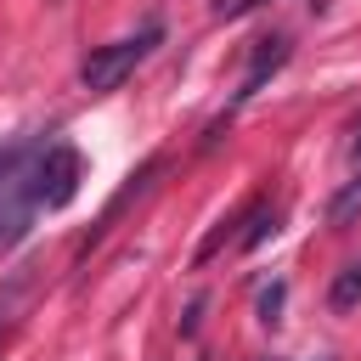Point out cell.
<instances>
[{
    "label": "cell",
    "mask_w": 361,
    "mask_h": 361,
    "mask_svg": "<svg viewBox=\"0 0 361 361\" xmlns=\"http://www.w3.org/2000/svg\"><path fill=\"white\" fill-rule=\"evenodd\" d=\"M158 39H164V28H141V34H124V39H113V45H96V51L85 56V68H79L85 90H96V96H102V90H118Z\"/></svg>",
    "instance_id": "1"
},
{
    "label": "cell",
    "mask_w": 361,
    "mask_h": 361,
    "mask_svg": "<svg viewBox=\"0 0 361 361\" xmlns=\"http://www.w3.org/2000/svg\"><path fill=\"white\" fill-rule=\"evenodd\" d=\"M28 180H34L28 197H34L39 209H62V203H73V192H79V152H73V147H51V152L34 164Z\"/></svg>",
    "instance_id": "2"
},
{
    "label": "cell",
    "mask_w": 361,
    "mask_h": 361,
    "mask_svg": "<svg viewBox=\"0 0 361 361\" xmlns=\"http://www.w3.org/2000/svg\"><path fill=\"white\" fill-rule=\"evenodd\" d=\"M282 62H288V39H259V45H254V62H248V73H243V85H237V102H248Z\"/></svg>",
    "instance_id": "3"
},
{
    "label": "cell",
    "mask_w": 361,
    "mask_h": 361,
    "mask_svg": "<svg viewBox=\"0 0 361 361\" xmlns=\"http://www.w3.org/2000/svg\"><path fill=\"white\" fill-rule=\"evenodd\" d=\"M271 231H276V209H271L265 197H254L248 214H243V237H237V248H259Z\"/></svg>",
    "instance_id": "4"
},
{
    "label": "cell",
    "mask_w": 361,
    "mask_h": 361,
    "mask_svg": "<svg viewBox=\"0 0 361 361\" xmlns=\"http://www.w3.org/2000/svg\"><path fill=\"white\" fill-rule=\"evenodd\" d=\"M355 299H361V265H344V271L333 276V288H327V305H333V310H350Z\"/></svg>",
    "instance_id": "5"
},
{
    "label": "cell",
    "mask_w": 361,
    "mask_h": 361,
    "mask_svg": "<svg viewBox=\"0 0 361 361\" xmlns=\"http://www.w3.org/2000/svg\"><path fill=\"white\" fill-rule=\"evenodd\" d=\"M355 209H361V175H355V180L327 203V226H350V214H355Z\"/></svg>",
    "instance_id": "6"
},
{
    "label": "cell",
    "mask_w": 361,
    "mask_h": 361,
    "mask_svg": "<svg viewBox=\"0 0 361 361\" xmlns=\"http://www.w3.org/2000/svg\"><path fill=\"white\" fill-rule=\"evenodd\" d=\"M28 293V271H17V282H11V293H0V322H11V305Z\"/></svg>",
    "instance_id": "7"
},
{
    "label": "cell",
    "mask_w": 361,
    "mask_h": 361,
    "mask_svg": "<svg viewBox=\"0 0 361 361\" xmlns=\"http://www.w3.org/2000/svg\"><path fill=\"white\" fill-rule=\"evenodd\" d=\"M276 305H282V288H271V293L259 299V310H265V322H276Z\"/></svg>",
    "instance_id": "8"
},
{
    "label": "cell",
    "mask_w": 361,
    "mask_h": 361,
    "mask_svg": "<svg viewBox=\"0 0 361 361\" xmlns=\"http://www.w3.org/2000/svg\"><path fill=\"white\" fill-rule=\"evenodd\" d=\"M254 6H265V0H231V6H226V17H243V11H254Z\"/></svg>",
    "instance_id": "9"
}]
</instances>
